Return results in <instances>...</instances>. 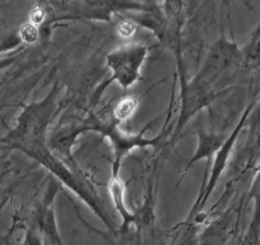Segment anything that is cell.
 Masks as SVG:
<instances>
[{"instance_id": "6da1fadb", "label": "cell", "mask_w": 260, "mask_h": 245, "mask_svg": "<svg viewBox=\"0 0 260 245\" xmlns=\"http://www.w3.org/2000/svg\"><path fill=\"white\" fill-rule=\"evenodd\" d=\"M19 149L28 155V156H31L36 161H39L45 169L49 170L55 177H57V181L60 184L68 187L77 197L82 199V202H84L96 213V216L101 219V221L106 225L107 229L112 234L117 235L116 226H115L112 220L110 219V216L105 211L101 199L97 197L96 192L86 181L81 171H76L69 165L65 164L60 157H57L49 148L47 143L28 144V146L21 147Z\"/></svg>"}, {"instance_id": "7a4b0ae2", "label": "cell", "mask_w": 260, "mask_h": 245, "mask_svg": "<svg viewBox=\"0 0 260 245\" xmlns=\"http://www.w3.org/2000/svg\"><path fill=\"white\" fill-rule=\"evenodd\" d=\"M59 106L60 89L55 86L41 101L32 102L24 107L6 142L18 149L28 144L47 143L49 127L57 114Z\"/></svg>"}, {"instance_id": "3957f363", "label": "cell", "mask_w": 260, "mask_h": 245, "mask_svg": "<svg viewBox=\"0 0 260 245\" xmlns=\"http://www.w3.org/2000/svg\"><path fill=\"white\" fill-rule=\"evenodd\" d=\"M240 68H242L241 47L222 34L212 45L198 73L191 79L203 88L217 94L222 79L232 76Z\"/></svg>"}, {"instance_id": "277c9868", "label": "cell", "mask_w": 260, "mask_h": 245, "mask_svg": "<svg viewBox=\"0 0 260 245\" xmlns=\"http://www.w3.org/2000/svg\"><path fill=\"white\" fill-rule=\"evenodd\" d=\"M149 49L141 42L126 44L112 50L106 56V67L111 76L105 79L93 94V104H97L105 89L116 82L121 88L127 89L133 87L141 79L142 68L148 57Z\"/></svg>"}, {"instance_id": "5b68a950", "label": "cell", "mask_w": 260, "mask_h": 245, "mask_svg": "<svg viewBox=\"0 0 260 245\" xmlns=\"http://www.w3.org/2000/svg\"><path fill=\"white\" fill-rule=\"evenodd\" d=\"M87 119L89 121L91 132H99V133L104 134L105 137L109 138L110 143L112 144L114 161H112L111 174H120L122 160L127 154H130L132 149L144 148V147H157L164 142L165 133L159 134L154 138H146L144 137L147 129L151 127V122L147 127H144L143 131L139 132V133L130 134L126 133V132H122L119 127V122L115 121L112 117H110L109 120H101L97 116H89Z\"/></svg>"}, {"instance_id": "8992f818", "label": "cell", "mask_w": 260, "mask_h": 245, "mask_svg": "<svg viewBox=\"0 0 260 245\" xmlns=\"http://www.w3.org/2000/svg\"><path fill=\"white\" fill-rule=\"evenodd\" d=\"M254 105H255V102H252L251 105H249V106H247V109L244 111L241 119L239 120V122L236 124V127L234 128V131H232L231 133L227 136L226 142H224L223 146L221 147V149H219V151L217 152L216 156H214L213 165H212L211 170H209V175H208L209 179L207 180L206 184H204V186L201 188V191H199L198 197H197V201H195L194 206H192V208H191V212H190V215L187 216L186 221H191L194 217L198 216V213L201 212V209L203 208L204 204L207 203V201H208L209 197H211V194L213 193L214 188H216V186H217V182L219 181L222 174H223L224 170H226L227 164H229V161H230V157H231L232 148H234L235 143H236V141H237V138H239L240 133H241L242 128H244L245 124H246L247 120H249L250 112H251Z\"/></svg>"}, {"instance_id": "52a82bcc", "label": "cell", "mask_w": 260, "mask_h": 245, "mask_svg": "<svg viewBox=\"0 0 260 245\" xmlns=\"http://www.w3.org/2000/svg\"><path fill=\"white\" fill-rule=\"evenodd\" d=\"M216 92L208 91L195 83L192 79L186 81L181 77V86H180V115L176 121L174 131H172V142L180 137L185 127L189 124L190 120L198 114L204 107H208L216 99Z\"/></svg>"}, {"instance_id": "ba28073f", "label": "cell", "mask_w": 260, "mask_h": 245, "mask_svg": "<svg viewBox=\"0 0 260 245\" xmlns=\"http://www.w3.org/2000/svg\"><path fill=\"white\" fill-rule=\"evenodd\" d=\"M60 191V182L56 179L50 180V184L39 203L35 213L34 225L44 237V241L50 245H64L57 226L55 215V199Z\"/></svg>"}, {"instance_id": "9c48e42d", "label": "cell", "mask_w": 260, "mask_h": 245, "mask_svg": "<svg viewBox=\"0 0 260 245\" xmlns=\"http://www.w3.org/2000/svg\"><path fill=\"white\" fill-rule=\"evenodd\" d=\"M197 136H198V143H197V149H195V154L191 159L187 162L186 167L184 170V175L186 174L187 170L195 164V162L201 161V160H206L207 161V169H206V175H204L203 179V186L208 180L209 170L212 166V157L216 156L217 152L221 149V147L223 146V143L226 142L227 136L223 134L214 133V132H207L204 129H197ZM202 186V187H203Z\"/></svg>"}, {"instance_id": "30bf717a", "label": "cell", "mask_w": 260, "mask_h": 245, "mask_svg": "<svg viewBox=\"0 0 260 245\" xmlns=\"http://www.w3.org/2000/svg\"><path fill=\"white\" fill-rule=\"evenodd\" d=\"M235 212L234 209L211 220L199 232V245H227L232 236Z\"/></svg>"}, {"instance_id": "8fae6325", "label": "cell", "mask_w": 260, "mask_h": 245, "mask_svg": "<svg viewBox=\"0 0 260 245\" xmlns=\"http://www.w3.org/2000/svg\"><path fill=\"white\" fill-rule=\"evenodd\" d=\"M249 198L254 202V212H252V219L247 230L246 241L249 244H254L259 240L260 236V170L254 177L249 192Z\"/></svg>"}, {"instance_id": "7c38bea8", "label": "cell", "mask_w": 260, "mask_h": 245, "mask_svg": "<svg viewBox=\"0 0 260 245\" xmlns=\"http://www.w3.org/2000/svg\"><path fill=\"white\" fill-rule=\"evenodd\" d=\"M242 68H260V22L246 44L241 47Z\"/></svg>"}, {"instance_id": "4fadbf2b", "label": "cell", "mask_w": 260, "mask_h": 245, "mask_svg": "<svg viewBox=\"0 0 260 245\" xmlns=\"http://www.w3.org/2000/svg\"><path fill=\"white\" fill-rule=\"evenodd\" d=\"M174 230L179 231L171 245H199V225L197 222L185 220Z\"/></svg>"}, {"instance_id": "5bb4252c", "label": "cell", "mask_w": 260, "mask_h": 245, "mask_svg": "<svg viewBox=\"0 0 260 245\" xmlns=\"http://www.w3.org/2000/svg\"><path fill=\"white\" fill-rule=\"evenodd\" d=\"M138 107V99L134 96H127L120 100L116 105H115L114 110H112V119L117 121L119 124L125 122L129 120V117L134 114V111Z\"/></svg>"}, {"instance_id": "9a60e30c", "label": "cell", "mask_w": 260, "mask_h": 245, "mask_svg": "<svg viewBox=\"0 0 260 245\" xmlns=\"http://www.w3.org/2000/svg\"><path fill=\"white\" fill-rule=\"evenodd\" d=\"M19 245H45V241L39 230H37L36 226L32 224L31 226L27 227L23 240H22Z\"/></svg>"}, {"instance_id": "2e32d148", "label": "cell", "mask_w": 260, "mask_h": 245, "mask_svg": "<svg viewBox=\"0 0 260 245\" xmlns=\"http://www.w3.org/2000/svg\"><path fill=\"white\" fill-rule=\"evenodd\" d=\"M19 35H21L22 41L34 44V42H36L37 39H39V28H37L36 24L27 23L22 27Z\"/></svg>"}]
</instances>
